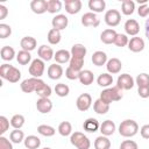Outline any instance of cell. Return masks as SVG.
Masks as SVG:
<instances>
[{"label":"cell","instance_id":"cell-47","mask_svg":"<svg viewBox=\"0 0 149 149\" xmlns=\"http://www.w3.org/2000/svg\"><path fill=\"white\" fill-rule=\"evenodd\" d=\"M9 125H10V121L6 116L1 115L0 116V135L1 136L9 129Z\"/></svg>","mask_w":149,"mask_h":149},{"label":"cell","instance_id":"cell-21","mask_svg":"<svg viewBox=\"0 0 149 149\" xmlns=\"http://www.w3.org/2000/svg\"><path fill=\"white\" fill-rule=\"evenodd\" d=\"M63 72H64L63 68L57 63H54V64L49 65V68H48V77L52 80L59 79L63 76Z\"/></svg>","mask_w":149,"mask_h":149},{"label":"cell","instance_id":"cell-31","mask_svg":"<svg viewBox=\"0 0 149 149\" xmlns=\"http://www.w3.org/2000/svg\"><path fill=\"white\" fill-rule=\"evenodd\" d=\"M47 38H48V42H49L50 44L56 45V44H58V43L61 42V40H62L61 31L57 30V29H55V28H51V29L49 30V33H48Z\"/></svg>","mask_w":149,"mask_h":149},{"label":"cell","instance_id":"cell-4","mask_svg":"<svg viewBox=\"0 0 149 149\" xmlns=\"http://www.w3.org/2000/svg\"><path fill=\"white\" fill-rule=\"evenodd\" d=\"M70 142L77 149H90V147H91L90 139L86 135H84L81 132L72 133L70 136Z\"/></svg>","mask_w":149,"mask_h":149},{"label":"cell","instance_id":"cell-48","mask_svg":"<svg viewBox=\"0 0 149 149\" xmlns=\"http://www.w3.org/2000/svg\"><path fill=\"white\" fill-rule=\"evenodd\" d=\"M79 73L80 71H77L70 66H68V69L65 70V77L70 80H76V79H79Z\"/></svg>","mask_w":149,"mask_h":149},{"label":"cell","instance_id":"cell-42","mask_svg":"<svg viewBox=\"0 0 149 149\" xmlns=\"http://www.w3.org/2000/svg\"><path fill=\"white\" fill-rule=\"evenodd\" d=\"M51 87L48 85V84H45L44 81L41 84V86L37 88V91H36V94L40 97V98H49L50 95H51Z\"/></svg>","mask_w":149,"mask_h":149},{"label":"cell","instance_id":"cell-37","mask_svg":"<svg viewBox=\"0 0 149 149\" xmlns=\"http://www.w3.org/2000/svg\"><path fill=\"white\" fill-rule=\"evenodd\" d=\"M16 61L19 64L21 65H27L31 62V55L29 51H24V50H20L16 55Z\"/></svg>","mask_w":149,"mask_h":149},{"label":"cell","instance_id":"cell-17","mask_svg":"<svg viewBox=\"0 0 149 149\" xmlns=\"http://www.w3.org/2000/svg\"><path fill=\"white\" fill-rule=\"evenodd\" d=\"M36 108L42 114H48L52 109V102L49 98H40L36 101Z\"/></svg>","mask_w":149,"mask_h":149},{"label":"cell","instance_id":"cell-28","mask_svg":"<svg viewBox=\"0 0 149 149\" xmlns=\"http://www.w3.org/2000/svg\"><path fill=\"white\" fill-rule=\"evenodd\" d=\"M88 8L92 10V13H102L106 8V2L104 0H90Z\"/></svg>","mask_w":149,"mask_h":149},{"label":"cell","instance_id":"cell-12","mask_svg":"<svg viewBox=\"0 0 149 149\" xmlns=\"http://www.w3.org/2000/svg\"><path fill=\"white\" fill-rule=\"evenodd\" d=\"M123 29L126 31V35H129V36H136L140 31V24L136 20L134 19H128L126 22H125V26H123Z\"/></svg>","mask_w":149,"mask_h":149},{"label":"cell","instance_id":"cell-16","mask_svg":"<svg viewBox=\"0 0 149 149\" xmlns=\"http://www.w3.org/2000/svg\"><path fill=\"white\" fill-rule=\"evenodd\" d=\"M20 45H21L22 50L30 52V51H33V50L36 49V47H37V41H36V38L33 37V36H24V37L21 38Z\"/></svg>","mask_w":149,"mask_h":149},{"label":"cell","instance_id":"cell-51","mask_svg":"<svg viewBox=\"0 0 149 149\" xmlns=\"http://www.w3.org/2000/svg\"><path fill=\"white\" fill-rule=\"evenodd\" d=\"M137 13L141 17H147L149 15V5H147V3L140 5L137 8Z\"/></svg>","mask_w":149,"mask_h":149},{"label":"cell","instance_id":"cell-8","mask_svg":"<svg viewBox=\"0 0 149 149\" xmlns=\"http://www.w3.org/2000/svg\"><path fill=\"white\" fill-rule=\"evenodd\" d=\"M105 23L108 27H116L121 21V14L118 9H108L105 13Z\"/></svg>","mask_w":149,"mask_h":149},{"label":"cell","instance_id":"cell-41","mask_svg":"<svg viewBox=\"0 0 149 149\" xmlns=\"http://www.w3.org/2000/svg\"><path fill=\"white\" fill-rule=\"evenodd\" d=\"M48 12L50 14H56L59 13L62 9V2L59 0H48Z\"/></svg>","mask_w":149,"mask_h":149},{"label":"cell","instance_id":"cell-1","mask_svg":"<svg viewBox=\"0 0 149 149\" xmlns=\"http://www.w3.org/2000/svg\"><path fill=\"white\" fill-rule=\"evenodd\" d=\"M0 77L9 83H17L21 78V71L10 64H2L0 66Z\"/></svg>","mask_w":149,"mask_h":149},{"label":"cell","instance_id":"cell-45","mask_svg":"<svg viewBox=\"0 0 149 149\" xmlns=\"http://www.w3.org/2000/svg\"><path fill=\"white\" fill-rule=\"evenodd\" d=\"M128 42H129V38L126 34H118L116 37H115V41H114V44L119 48H123L126 45H128Z\"/></svg>","mask_w":149,"mask_h":149},{"label":"cell","instance_id":"cell-27","mask_svg":"<svg viewBox=\"0 0 149 149\" xmlns=\"http://www.w3.org/2000/svg\"><path fill=\"white\" fill-rule=\"evenodd\" d=\"M23 143L27 149H38L41 146V140L35 135H28L24 139Z\"/></svg>","mask_w":149,"mask_h":149},{"label":"cell","instance_id":"cell-13","mask_svg":"<svg viewBox=\"0 0 149 149\" xmlns=\"http://www.w3.org/2000/svg\"><path fill=\"white\" fill-rule=\"evenodd\" d=\"M37 55H38V58H41V59L44 61V62L51 61V59L54 58V56H55L52 48L49 47V45H45V44H42L41 47H38Z\"/></svg>","mask_w":149,"mask_h":149},{"label":"cell","instance_id":"cell-43","mask_svg":"<svg viewBox=\"0 0 149 149\" xmlns=\"http://www.w3.org/2000/svg\"><path fill=\"white\" fill-rule=\"evenodd\" d=\"M55 92H56V94L58 95V97H66V95H69V93H70V87L66 85V84H64V83H59V84H56L55 85Z\"/></svg>","mask_w":149,"mask_h":149},{"label":"cell","instance_id":"cell-20","mask_svg":"<svg viewBox=\"0 0 149 149\" xmlns=\"http://www.w3.org/2000/svg\"><path fill=\"white\" fill-rule=\"evenodd\" d=\"M100 133L104 136H111L114 134V132L116 130V126L112 120H105L101 125H100Z\"/></svg>","mask_w":149,"mask_h":149},{"label":"cell","instance_id":"cell-44","mask_svg":"<svg viewBox=\"0 0 149 149\" xmlns=\"http://www.w3.org/2000/svg\"><path fill=\"white\" fill-rule=\"evenodd\" d=\"M135 84L139 87H147V86H149V74L144 73V72L137 74V77L135 79Z\"/></svg>","mask_w":149,"mask_h":149},{"label":"cell","instance_id":"cell-25","mask_svg":"<svg viewBox=\"0 0 149 149\" xmlns=\"http://www.w3.org/2000/svg\"><path fill=\"white\" fill-rule=\"evenodd\" d=\"M91 59H92V63H93L95 66H102V65H105V64L107 63V61H108V59H107V55H106V52L100 51V50L93 52Z\"/></svg>","mask_w":149,"mask_h":149},{"label":"cell","instance_id":"cell-36","mask_svg":"<svg viewBox=\"0 0 149 149\" xmlns=\"http://www.w3.org/2000/svg\"><path fill=\"white\" fill-rule=\"evenodd\" d=\"M135 10V2L132 0H123L121 3V12L123 15H132Z\"/></svg>","mask_w":149,"mask_h":149},{"label":"cell","instance_id":"cell-24","mask_svg":"<svg viewBox=\"0 0 149 149\" xmlns=\"http://www.w3.org/2000/svg\"><path fill=\"white\" fill-rule=\"evenodd\" d=\"M55 61L57 64H64V63H68L70 62L71 59V52L65 50V49H61L58 51H56L55 56H54Z\"/></svg>","mask_w":149,"mask_h":149},{"label":"cell","instance_id":"cell-14","mask_svg":"<svg viewBox=\"0 0 149 149\" xmlns=\"http://www.w3.org/2000/svg\"><path fill=\"white\" fill-rule=\"evenodd\" d=\"M65 5V10L68 14H71V15H74V14H78L81 9V1L80 0H65L64 2Z\"/></svg>","mask_w":149,"mask_h":149},{"label":"cell","instance_id":"cell-32","mask_svg":"<svg viewBox=\"0 0 149 149\" xmlns=\"http://www.w3.org/2000/svg\"><path fill=\"white\" fill-rule=\"evenodd\" d=\"M0 55H1V58L6 62H10L12 59H14L15 57V50L9 47V45H5L1 48V51H0Z\"/></svg>","mask_w":149,"mask_h":149},{"label":"cell","instance_id":"cell-53","mask_svg":"<svg viewBox=\"0 0 149 149\" xmlns=\"http://www.w3.org/2000/svg\"><path fill=\"white\" fill-rule=\"evenodd\" d=\"M140 133H141V136H142L143 139L149 140V125L142 126L141 129H140Z\"/></svg>","mask_w":149,"mask_h":149},{"label":"cell","instance_id":"cell-2","mask_svg":"<svg viewBox=\"0 0 149 149\" xmlns=\"http://www.w3.org/2000/svg\"><path fill=\"white\" fill-rule=\"evenodd\" d=\"M118 130H119V134L123 137H133L139 132V125L135 120L126 119V120L121 121Z\"/></svg>","mask_w":149,"mask_h":149},{"label":"cell","instance_id":"cell-55","mask_svg":"<svg viewBox=\"0 0 149 149\" xmlns=\"http://www.w3.org/2000/svg\"><path fill=\"white\" fill-rule=\"evenodd\" d=\"M144 33H146V37L149 40V19H147V21H146V26H144Z\"/></svg>","mask_w":149,"mask_h":149},{"label":"cell","instance_id":"cell-56","mask_svg":"<svg viewBox=\"0 0 149 149\" xmlns=\"http://www.w3.org/2000/svg\"><path fill=\"white\" fill-rule=\"evenodd\" d=\"M43 149H51V148H48V147H45V148H43Z\"/></svg>","mask_w":149,"mask_h":149},{"label":"cell","instance_id":"cell-7","mask_svg":"<svg viewBox=\"0 0 149 149\" xmlns=\"http://www.w3.org/2000/svg\"><path fill=\"white\" fill-rule=\"evenodd\" d=\"M135 85V80L133 79V77L128 73H122L116 79V86L120 88V90H125V91H128V90H132Z\"/></svg>","mask_w":149,"mask_h":149},{"label":"cell","instance_id":"cell-3","mask_svg":"<svg viewBox=\"0 0 149 149\" xmlns=\"http://www.w3.org/2000/svg\"><path fill=\"white\" fill-rule=\"evenodd\" d=\"M122 97H123L122 90H120V88L115 85V86H113V87H107V88L102 90L101 93H100V98H99V99H101L104 102H106V104L109 105V104H112L113 101H119V100H121Z\"/></svg>","mask_w":149,"mask_h":149},{"label":"cell","instance_id":"cell-5","mask_svg":"<svg viewBox=\"0 0 149 149\" xmlns=\"http://www.w3.org/2000/svg\"><path fill=\"white\" fill-rule=\"evenodd\" d=\"M43 83V80L41 78H34V77H30V78H27L24 80L21 81L20 84V88L22 92L24 93H31V92H36L37 88L41 86V84Z\"/></svg>","mask_w":149,"mask_h":149},{"label":"cell","instance_id":"cell-11","mask_svg":"<svg viewBox=\"0 0 149 149\" xmlns=\"http://www.w3.org/2000/svg\"><path fill=\"white\" fill-rule=\"evenodd\" d=\"M51 24H52V28L57 29V30H64L68 24H69V19L64 15V14H57L56 16L52 17L51 20Z\"/></svg>","mask_w":149,"mask_h":149},{"label":"cell","instance_id":"cell-35","mask_svg":"<svg viewBox=\"0 0 149 149\" xmlns=\"http://www.w3.org/2000/svg\"><path fill=\"white\" fill-rule=\"evenodd\" d=\"M37 133L40 135H42V136L50 137V136H54L55 135L56 129L52 126H49V125H40L37 127Z\"/></svg>","mask_w":149,"mask_h":149},{"label":"cell","instance_id":"cell-23","mask_svg":"<svg viewBox=\"0 0 149 149\" xmlns=\"http://www.w3.org/2000/svg\"><path fill=\"white\" fill-rule=\"evenodd\" d=\"M83 128H84V130L87 132V133H94V132H97V130L100 128V123H99V121H98L97 119H94V118H88V119H86V120L84 121Z\"/></svg>","mask_w":149,"mask_h":149},{"label":"cell","instance_id":"cell-15","mask_svg":"<svg viewBox=\"0 0 149 149\" xmlns=\"http://www.w3.org/2000/svg\"><path fill=\"white\" fill-rule=\"evenodd\" d=\"M144 47H146V44H144V41L142 37L134 36L128 42V49L133 52H141L144 49Z\"/></svg>","mask_w":149,"mask_h":149},{"label":"cell","instance_id":"cell-34","mask_svg":"<svg viewBox=\"0 0 149 149\" xmlns=\"http://www.w3.org/2000/svg\"><path fill=\"white\" fill-rule=\"evenodd\" d=\"M71 56H74V57H81V58H85L86 56V48L80 44V43H77V44H73L72 48H71Z\"/></svg>","mask_w":149,"mask_h":149},{"label":"cell","instance_id":"cell-10","mask_svg":"<svg viewBox=\"0 0 149 149\" xmlns=\"http://www.w3.org/2000/svg\"><path fill=\"white\" fill-rule=\"evenodd\" d=\"M100 23V20L98 19L97 14L95 13H92V12H88V13H85L83 16H81V24L84 27H98Z\"/></svg>","mask_w":149,"mask_h":149},{"label":"cell","instance_id":"cell-46","mask_svg":"<svg viewBox=\"0 0 149 149\" xmlns=\"http://www.w3.org/2000/svg\"><path fill=\"white\" fill-rule=\"evenodd\" d=\"M12 34V28L9 24L0 23V38H7Z\"/></svg>","mask_w":149,"mask_h":149},{"label":"cell","instance_id":"cell-30","mask_svg":"<svg viewBox=\"0 0 149 149\" xmlns=\"http://www.w3.org/2000/svg\"><path fill=\"white\" fill-rule=\"evenodd\" d=\"M94 148L95 149H111V141L107 136L100 135L94 140Z\"/></svg>","mask_w":149,"mask_h":149},{"label":"cell","instance_id":"cell-33","mask_svg":"<svg viewBox=\"0 0 149 149\" xmlns=\"http://www.w3.org/2000/svg\"><path fill=\"white\" fill-rule=\"evenodd\" d=\"M97 83L101 87H108L113 84V76L109 73H101L97 78Z\"/></svg>","mask_w":149,"mask_h":149},{"label":"cell","instance_id":"cell-54","mask_svg":"<svg viewBox=\"0 0 149 149\" xmlns=\"http://www.w3.org/2000/svg\"><path fill=\"white\" fill-rule=\"evenodd\" d=\"M8 15V9L5 5H0V20L6 19V16Z\"/></svg>","mask_w":149,"mask_h":149},{"label":"cell","instance_id":"cell-6","mask_svg":"<svg viewBox=\"0 0 149 149\" xmlns=\"http://www.w3.org/2000/svg\"><path fill=\"white\" fill-rule=\"evenodd\" d=\"M45 70V63L41 58H35L29 65V73L34 78H41Z\"/></svg>","mask_w":149,"mask_h":149},{"label":"cell","instance_id":"cell-49","mask_svg":"<svg viewBox=\"0 0 149 149\" xmlns=\"http://www.w3.org/2000/svg\"><path fill=\"white\" fill-rule=\"evenodd\" d=\"M120 149H139L137 143L133 140H125L120 144Z\"/></svg>","mask_w":149,"mask_h":149},{"label":"cell","instance_id":"cell-18","mask_svg":"<svg viewBox=\"0 0 149 149\" xmlns=\"http://www.w3.org/2000/svg\"><path fill=\"white\" fill-rule=\"evenodd\" d=\"M121 68H122V63L119 58H111L107 61L106 63V69L108 71L109 74H116L121 71Z\"/></svg>","mask_w":149,"mask_h":149},{"label":"cell","instance_id":"cell-52","mask_svg":"<svg viewBox=\"0 0 149 149\" xmlns=\"http://www.w3.org/2000/svg\"><path fill=\"white\" fill-rule=\"evenodd\" d=\"M137 93L143 99L149 98V86H147V87H139L137 88Z\"/></svg>","mask_w":149,"mask_h":149},{"label":"cell","instance_id":"cell-9","mask_svg":"<svg viewBox=\"0 0 149 149\" xmlns=\"http://www.w3.org/2000/svg\"><path fill=\"white\" fill-rule=\"evenodd\" d=\"M91 105H92V97L88 93H81L76 100V106L80 112L87 111L91 107Z\"/></svg>","mask_w":149,"mask_h":149},{"label":"cell","instance_id":"cell-29","mask_svg":"<svg viewBox=\"0 0 149 149\" xmlns=\"http://www.w3.org/2000/svg\"><path fill=\"white\" fill-rule=\"evenodd\" d=\"M93 109L97 114H100V115H104L106 114L108 111H109V105L104 102L101 99H97L94 102H93Z\"/></svg>","mask_w":149,"mask_h":149},{"label":"cell","instance_id":"cell-26","mask_svg":"<svg viewBox=\"0 0 149 149\" xmlns=\"http://www.w3.org/2000/svg\"><path fill=\"white\" fill-rule=\"evenodd\" d=\"M94 80V74L91 70H81L80 73H79V81L80 84L87 86V85H91Z\"/></svg>","mask_w":149,"mask_h":149},{"label":"cell","instance_id":"cell-19","mask_svg":"<svg viewBox=\"0 0 149 149\" xmlns=\"http://www.w3.org/2000/svg\"><path fill=\"white\" fill-rule=\"evenodd\" d=\"M30 9L35 14H43V13L48 12L47 0H33L30 2Z\"/></svg>","mask_w":149,"mask_h":149},{"label":"cell","instance_id":"cell-39","mask_svg":"<svg viewBox=\"0 0 149 149\" xmlns=\"http://www.w3.org/2000/svg\"><path fill=\"white\" fill-rule=\"evenodd\" d=\"M24 116L22 114H15L12 116L10 119V126L14 128V129H21L24 125Z\"/></svg>","mask_w":149,"mask_h":149},{"label":"cell","instance_id":"cell-38","mask_svg":"<svg viewBox=\"0 0 149 149\" xmlns=\"http://www.w3.org/2000/svg\"><path fill=\"white\" fill-rule=\"evenodd\" d=\"M58 133L62 135V136H71L72 134V126L69 121H63L59 123L58 126Z\"/></svg>","mask_w":149,"mask_h":149},{"label":"cell","instance_id":"cell-50","mask_svg":"<svg viewBox=\"0 0 149 149\" xmlns=\"http://www.w3.org/2000/svg\"><path fill=\"white\" fill-rule=\"evenodd\" d=\"M13 142L5 137L3 135L0 136V149H13Z\"/></svg>","mask_w":149,"mask_h":149},{"label":"cell","instance_id":"cell-40","mask_svg":"<svg viewBox=\"0 0 149 149\" xmlns=\"http://www.w3.org/2000/svg\"><path fill=\"white\" fill-rule=\"evenodd\" d=\"M24 134H23V132L22 130H20V129H14V130H12L10 132V134H9V140L13 142V143H15V144H19V143H21L22 141H24Z\"/></svg>","mask_w":149,"mask_h":149},{"label":"cell","instance_id":"cell-22","mask_svg":"<svg viewBox=\"0 0 149 149\" xmlns=\"http://www.w3.org/2000/svg\"><path fill=\"white\" fill-rule=\"evenodd\" d=\"M116 35H118V33L114 29H111V28L109 29H105L100 34V41L102 43H105V44H112V43H114Z\"/></svg>","mask_w":149,"mask_h":149}]
</instances>
